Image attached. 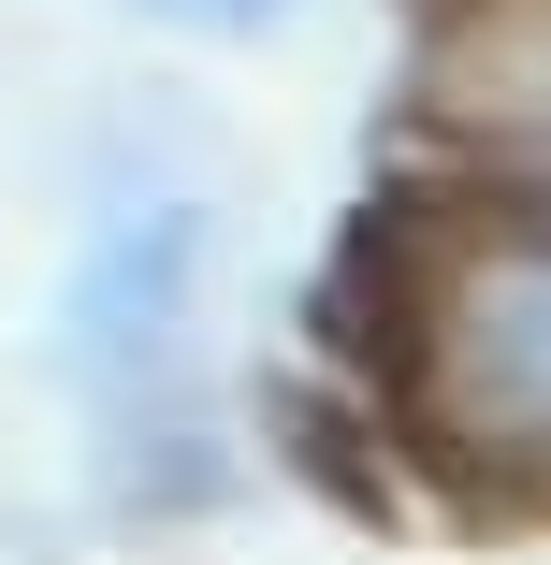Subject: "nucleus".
I'll list each match as a JSON object with an SVG mask.
<instances>
[{"label":"nucleus","instance_id":"obj_1","mask_svg":"<svg viewBox=\"0 0 551 565\" xmlns=\"http://www.w3.org/2000/svg\"><path fill=\"white\" fill-rule=\"evenodd\" d=\"M421 392L465 449H508V465L551 449V233L465 247L451 305L421 319Z\"/></svg>","mask_w":551,"mask_h":565},{"label":"nucleus","instance_id":"obj_2","mask_svg":"<svg viewBox=\"0 0 551 565\" xmlns=\"http://www.w3.org/2000/svg\"><path fill=\"white\" fill-rule=\"evenodd\" d=\"M203 247H218V233H203V203H117V217L73 247V305H59L73 363H102V377H160V363L189 349Z\"/></svg>","mask_w":551,"mask_h":565},{"label":"nucleus","instance_id":"obj_3","mask_svg":"<svg viewBox=\"0 0 551 565\" xmlns=\"http://www.w3.org/2000/svg\"><path fill=\"white\" fill-rule=\"evenodd\" d=\"M160 15H203V30H262V15H290V0H160Z\"/></svg>","mask_w":551,"mask_h":565}]
</instances>
